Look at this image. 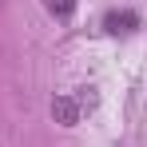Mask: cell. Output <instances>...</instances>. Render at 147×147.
I'll list each match as a JSON object with an SVG mask.
<instances>
[{"mask_svg": "<svg viewBox=\"0 0 147 147\" xmlns=\"http://www.w3.org/2000/svg\"><path fill=\"white\" fill-rule=\"evenodd\" d=\"M76 103H80V111H84V107H88V111H92V107H96V88H84V92H80V99H76Z\"/></svg>", "mask_w": 147, "mask_h": 147, "instance_id": "277c9868", "label": "cell"}, {"mask_svg": "<svg viewBox=\"0 0 147 147\" xmlns=\"http://www.w3.org/2000/svg\"><path fill=\"white\" fill-rule=\"evenodd\" d=\"M52 115H56V123L72 127V123L80 119V103H76L72 96H56V99H52Z\"/></svg>", "mask_w": 147, "mask_h": 147, "instance_id": "7a4b0ae2", "label": "cell"}, {"mask_svg": "<svg viewBox=\"0 0 147 147\" xmlns=\"http://www.w3.org/2000/svg\"><path fill=\"white\" fill-rule=\"evenodd\" d=\"M103 28H107L111 36H127V32H135V28H139V16H135L131 8H115V12H107V16H103Z\"/></svg>", "mask_w": 147, "mask_h": 147, "instance_id": "6da1fadb", "label": "cell"}, {"mask_svg": "<svg viewBox=\"0 0 147 147\" xmlns=\"http://www.w3.org/2000/svg\"><path fill=\"white\" fill-rule=\"evenodd\" d=\"M44 8H48L52 16H72V8H76V0H44Z\"/></svg>", "mask_w": 147, "mask_h": 147, "instance_id": "3957f363", "label": "cell"}]
</instances>
